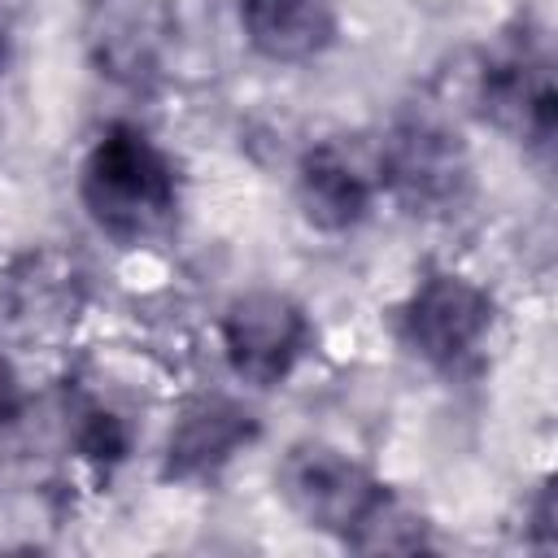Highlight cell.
Returning a JSON list of instances; mask_svg holds the SVG:
<instances>
[{
  "instance_id": "9",
  "label": "cell",
  "mask_w": 558,
  "mask_h": 558,
  "mask_svg": "<svg viewBox=\"0 0 558 558\" xmlns=\"http://www.w3.org/2000/svg\"><path fill=\"white\" fill-rule=\"evenodd\" d=\"M4 301L26 331H61L83 310V275L65 253H26L9 275Z\"/></svg>"
},
{
  "instance_id": "13",
  "label": "cell",
  "mask_w": 558,
  "mask_h": 558,
  "mask_svg": "<svg viewBox=\"0 0 558 558\" xmlns=\"http://www.w3.org/2000/svg\"><path fill=\"white\" fill-rule=\"evenodd\" d=\"M17 414H22V384H17L13 366L0 357V427L13 423Z\"/></svg>"
},
{
  "instance_id": "12",
  "label": "cell",
  "mask_w": 558,
  "mask_h": 558,
  "mask_svg": "<svg viewBox=\"0 0 558 558\" xmlns=\"http://www.w3.org/2000/svg\"><path fill=\"white\" fill-rule=\"evenodd\" d=\"M74 445H78V453H83L87 462L113 466V462L126 458V449H131V432H126V423H122L118 414H109V410H100V405H87V410L78 414Z\"/></svg>"
},
{
  "instance_id": "11",
  "label": "cell",
  "mask_w": 558,
  "mask_h": 558,
  "mask_svg": "<svg viewBox=\"0 0 558 558\" xmlns=\"http://www.w3.org/2000/svg\"><path fill=\"white\" fill-rule=\"evenodd\" d=\"M296 205H301L310 227H318V231H349L371 209V183H366V174L349 157H340L336 148L323 144V148L301 157Z\"/></svg>"
},
{
  "instance_id": "5",
  "label": "cell",
  "mask_w": 558,
  "mask_h": 558,
  "mask_svg": "<svg viewBox=\"0 0 558 558\" xmlns=\"http://www.w3.org/2000/svg\"><path fill=\"white\" fill-rule=\"evenodd\" d=\"M405 340L440 371L462 366L493 327V296L462 275H427L405 305Z\"/></svg>"
},
{
  "instance_id": "10",
  "label": "cell",
  "mask_w": 558,
  "mask_h": 558,
  "mask_svg": "<svg viewBox=\"0 0 558 558\" xmlns=\"http://www.w3.org/2000/svg\"><path fill=\"white\" fill-rule=\"evenodd\" d=\"M248 44L270 61H310L336 39V0H240Z\"/></svg>"
},
{
  "instance_id": "8",
  "label": "cell",
  "mask_w": 558,
  "mask_h": 558,
  "mask_svg": "<svg viewBox=\"0 0 558 558\" xmlns=\"http://www.w3.org/2000/svg\"><path fill=\"white\" fill-rule=\"evenodd\" d=\"M87 44L100 74L118 83H148L161 57V13L153 0H96L87 22Z\"/></svg>"
},
{
  "instance_id": "6",
  "label": "cell",
  "mask_w": 558,
  "mask_h": 558,
  "mask_svg": "<svg viewBox=\"0 0 558 558\" xmlns=\"http://www.w3.org/2000/svg\"><path fill=\"white\" fill-rule=\"evenodd\" d=\"M480 105L493 126L506 135L545 148L554 140L558 122V96H554V74L545 57L532 52H510L501 61H488L480 78Z\"/></svg>"
},
{
  "instance_id": "7",
  "label": "cell",
  "mask_w": 558,
  "mask_h": 558,
  "mask_svg": "<svg viewBox=\"0 0 558 558\" xmlns=\"http://www.w3.org/2000/svg\"><path fill=\"white\" fill-rule=\"evenodd\" d=\"M253 436H257V423H253V414L244 405H235L227 397H201V401L183 405V414L170 427L166 475H174V480L209 475L235 449H244Z\"/></svg>"
},
{
  "instance_id": "3",
  "label": "cell",
  "mask_w": 558,
  "mask_h": 558,
  "mask_svg": "<svg viewBox=\"0 0 558 558\" xmlns=\"http://www.w3.org/2000/svg\"><path fill=\"white\" fill-rule=\"evenodd\" d=\"M379 179L410 214H449L471 187V157L458 131L410 118L388 131L379 148Z\"/></svg>"
},
{
  "instance_id": "4",
  "label": "cell",
  "mask_w": 558,
  "mask_h": 558,
  "mask_svg": "<svg viewBox=\"0 0 558 558\" xmlns=\"http://www.w3.org/2000/svg\"><path fill=\"white\" fill-rule=\"evenodd\" d=\"M231 371L253 388H275L310 349V318L283 292H244L222 314Z\"/></svg>"
},
{
  "instance_id": "2",
  "label": "cell",
  "mask_w": 558,
  "mask_h": 558,
  "mask_svg": "<svg viewBox=\"0 0 558 558\" xmlns=\"http://www.w3.org/2000/svg\"><path fill=\"white\" fill-rule=\"evenodd\" d=\"M279 493L310 527L344 541H353L392 497L366 466L331 445H296L279 466Z\"/></svg>"
},
{
  "instance_id": "1",
  "label": "cell",
  "mask_w": 558,
  "mask_h": 558,
  "mask_svg": "<svg viewBox=\"0 0 558 558\" xmlns=\"http://www.w3.org/2000/svg\"><path fill=\"white\" fill-rule=\"evenodd\" d=\"M78 192L92 222L118 244L153 240L179 209L174 166L135 126H109L100 135V144L83 161Z\"/></svg>"
}]
</instances>
